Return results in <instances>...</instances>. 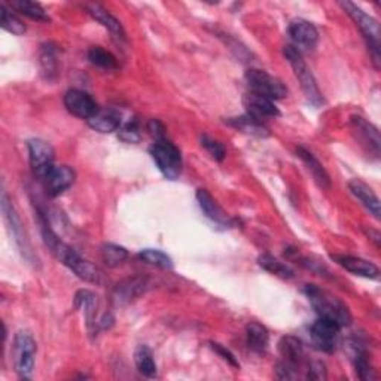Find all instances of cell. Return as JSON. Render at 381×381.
I'll return each instance as SVG.
<instances>
[{
	"instance_id": "cell-1",
	"label": "cell",
	"mask_w": 381,
	"mask_h": 381,
	"mask_svg": "<svg viewBox=\"0 0 381 381\" xmlns=\"http://www.w3.org/2000/svg\"><path fill=\"white\" fill-rule=\"evenodd\" d=\"M42 237L45 245L50 249V252L54 255L55 259L60 263L65 264L69 270H72L79 279L88 282V283H101V272L97 267H94L91 263L85 261L81 255L72 249L69 245L60 238L48 225H42Z\"/></svg>"
},
{
	"instance_id": "cell-2",
	"label": "cell",
	"mask_w": 381,
	"mask_h": 381,
	"mask_svg": "<svg viewBox=\"0 0 381 381\" xmlns=\"http://www.w3.org/2000/svg\"><path fill=\"white\" fill-rule=\"evenodd\" d=\"M304 294L309 298L311 307L319 314V317L331 319L341 328L352 324V313H350L348 307L340 298L331 295L316 285H307L304 287Z\"/></svg>"
},
{
	"instance_id": "cell-3",
	"label": "cell",
	"mask_w": 381,
	"mask_h": 381,
	"mask_svg": "<svg viewBox=\"0 0 381 381\" xmlns=\"http://www.w3.org/2000/svg\"><path fill=\"white\" fill-rule=\"evenodd\" d=\"M285 57L287 58L289 65L292 66L294 73L297 76V79L301 84V88L304 91V94H306L307 100L319 108V106L324 104V97L322 93H320V89L317 87V82L314 79V76L311 73V70L309 69V66L306 65L302 58V54L295 50L292 45H286L285 47Z\"/></svg>"
},
{
	"instance_id": "cell-4",
	"label": "cell",
	"mask_w": 381,
	"mask_h": 381,
	"mask_svg": "<svg viewBox=\"0 0 381 381\" xmlns=\"http://www.w3.org/2000/svg\"><path fill=\"white\" fill-rule=\"evenodd\" d=\"M340 6L346 11L348 17L356 23V26L360 28V32L363 33L365 39L368 40V47L372 53L375 67L378 69V63H380V26H378V21L352 2H340Z\"/></svg>"
},
{
	"instance_id": "cell-5",
	"label": "cell",
	"mask_w": 381,
	"mask_h": 381,
	"mask_svg": "<svg viewBox=\"0 0 381 381\" xmlns=\"http://www.w3.org/2000/svg\"><path fill=\"white\" fill-rule=\"evenodd\" d=\"M150 155L165 179L176 180L180 176L182 155L180 150L170 140H155L150 148Z\"/></svg>"
},
{
	"instance_id": "cell-6",
	"label": "cell",
	"mask_w": 381,
	"mask_h": 381,
	"mask_svg": "<svg viewBox=\"0 0 381 381\" xmlns=\"http://www.w3.org/2000/svg\"><path fill=\"white\" fill-rule=\"evenodd\" d=\"M36 341L33 337L27 332H18L15 335L12 355H13V365L17 374L23 380L32 378L33 368H35V356H36Z\"/></svg>"
},
{
	"instance_id": "cell-7",
	"label": "cell",
	"mask_w": 381,
	"mask_h": 381,
	"mask_svg": "<svg viewBox=\"0 0 381 381\" xmlns=\"http://www.w3.org/2000/svg\"><path fill=\"white\" fill-rule=\"evenodd\" d=\"M246 82L250 87L252 93L264 96L272 101L285 99L287 96L286 85L277 79L276 76H271L264 70L249 69L246 72Z\"/></svg>"
},
{
	"instance_id": "cell-8",
	"label": "cell",
	"mask_w": 381,
	"mask_h": 381,
	"mask_svg": "<svg viewBox=\"0 0 381 381\" xmlns=\"http://www.w3.org/2000/svg\"><path fill=\"white\" fill-rule=\"evenodd\" d=\"M2 211H4V216H5V221L9 226V230L15 238V243H17V246L21 252V255L24 256L26 261L28 264H35L38 263V259H35V255H33V250H32V246H30V241L26 236V231H24V226L17 215V211H15L12 203L9 201V198L6 195V192L4 191L2 192Z\"/></svg>"
},
{
	"instance_id": "cell-9",
	"label": "cell",
	"mask_w": 381,
	"mask_h": 381,
	"mask_svg": "<svg viewBox=\"0 0 381 381\" xmlns=\"http://www.w3.org/2000/svg\"><path fill=\"white\" fill-rule=\"evenodd\" d=\"M27 148H28V158H30V165H32V170L35 176L39 180H42L54 167L55 152L48 142H45L42 139L28 140Z\"/></svg>"
},
{
	"instance_id": "cell-10",
	"label": "cell",
	"mask_w": 381,
	"mask_h": 381,
	"mask_svg": "<svg viewBox=\"0 0 381 381\" xmlns=\"http://www.w3.org/2000/svg\"><path fill=\"white\" fill-rule=\"evenodd\" d=\"M341 331V326L335 324L331 319L319 317L317 322L313 324L310 333L314 346L322 350L325 353H332L337 348L338 343V333Z\"/></svg>"
},
{
	"instance_id": "cell-11",
	"label": "cell",
	"mask_w": 381,
	"mask_h": 381,
	"mask_svg": "<svg viewBox=\"0 0 381 381\" xmlns=\"http://www.w3.org/2000/svg\"><path fill=\"white\" fill-rule=\"evenodd\" d=\"M287 35L292 40V47L301 54L304 51H313L319 42V32L313 23L307 20H294L287 27Z\"/></svg>"
},
{
	"instance_id": "cell-12",
	"label": "cell",
	"mask_w": 381,
	"mask_h": 381,
	"mask_svg": "<svg viewBox=\"0 0 381 381\" xmlns=\"http://www.w3.org/2000/svg\"><path fill=\"white\" fill-rule=\"evenodd\" d=\"M65 106L72 115L87 121L100 109L96 100L81 89H69L65 96Z\"/></svg>"
},
{
	"instance_id": "cell-13",
	"label": "cell",
	"mask_w": 381,
	"mask_h": 381,
	"mask_svg": "<svg viewBox=\"0 0 381 381\" xmlns=\"http://www.w3.org/2000/svg\"><path fill=\"white\" fill-rule=\"evenodd\" d=\"M74 170L67 165H54L40 182L43 184L45 189H47L48 195L58 197L65 191H67L74 184Z\"/></svg>"
},
{
	"instance_id": "cell-14",
	"label": "cell",
	"mask_w": 381,
	"mask_h": 381,
	"mask_svg": "<svg viewBox=\"0 0 381 381\" xmlns=\"http://www.w3.org/2000/svg\"><path fill=\"white\" fill-rule=\"evenodd\" d=\"M149 287V279L146 277H130L116 285L114 291V302L116 306H126V304L131 302L137 297L146 292Z\"/></svg>"
},
{
	"instance_id": "cell-15",
	"label": "cell",
	"mask_w": 381,
	"mask_h": 381,
	"mask_svg": "<svg viewBox=\"0 0 381 381\" xmlns=\"http://www.w3.org/2000/svg\"><path fill=\"white\" fill-rule=\"evenodd\" d=\"M332 259L337 263L340 267L347 270L348 272H353L356 276L367 277V279H377L380 270L377 265L367 261V259H362L358 256H350V255H332Z\"/></svg>"
},
{
	"instance_id": "cell-16",
	"label": "cell",
	"mask_w": 381,
	"mask_h": 381,
	"mask_svg": "<svg viewBox=\"0 0 381 381\" xmlns=\"http://www.w3.org/2000/svg\"><path fill=\"white\" fill-rule=\"evenodd\" d=\"M352 130L363 146H367L375 157L380 155V133L375 126L362 116H353Z\"/></svg>"
},
{
	"instance_id": "cell-17",
	"label": "cell",
	"mask_w": 381,
	"mask_h": 381,
	"mask_svg": "<svg viewBox=\"0 0 381 381\" xmlns=\"http://www.w3.org/2000/svg\"><path fill=\"white\" fill-rule=\"evenodd\" d=\"M243 104L248 111V115H252L258 119H265V118H276L280 115V111L272 100L259 96L255 93L246 94L243 99Z\"/></svg>"
},
{
	"instance_id": "cell-18",
	"label": "cell",
	"mask_w": 381,
	"mask_h": 381,
	"mask_svg": "<svg viewBox=\"0 0 381 381\" xmlns=\"http://www.w3.org/2000/svg\"><path fill=\"white\" fill-rule=\"evenodd\" d=\"M348 189L350 192H352L359 203L367 209L371 215L375 218V219H380V213H381V209H380V200L378 197L374 194V191L365 184V182L359 180V179H353L348 182Z\"/></svg>"
},
{
	"instance_id": "cell-19",
	"label": "cell",
	"mask_w": 381,
	"mask_h": 381,
	"mask_svg": "<svg viewBox=\"0 0 381 381\" xmlns=\"http://www.w3.org/2000/svg\"><path fill=\"white\" fill-rule=\"evenodd\" d=\"M197 201L198 204H200V209L203 210L204 215L211 222H215L216 225H221V226H226V228L231 226V219L228 218V215H225V211L215 201V198H213L206 189L197 191Z\"/></svg>"
},
{
	"instance_id": "cell-20",
	"label": "cell",
	"mask_w": 381,
	"mask_h": 381,
	"mask_svg": "<svg viewBox=\"0 0 381 381\" xmlns=\"http://www.w3.org/2000/svg\"><path fill=\"white\" fill-rule=\"evenodd\" d=\"M87 11L96 21L108 28L114 38H116L118 40H126V30L123 24H121L108 9H104L99 4H91L87 5Z\"/></svg>"
},
{
	"instance_id": "cell-21",
	"label": "cell",
	"mask_w": 381,
	"mask_h": 381,
	"mask_svg": "<svg viewBox=\"0 0 381 381\" xmlns=\"http://www.w3.org/2000/svg\"><path fill=\"white\" fill-rule=\"evenodd\" d=\"M74 306L78 310L82 311L85 320H87V326L89 329H97V309H99V299L97 295L91 291H79L74 297Z\"/></svg>"
},
{
	"instance_id": "cell-22",
	"label": "cell",
	"mask_w": 381,
	"mask_h": 381,
	"mask_svg": "<svg viewBox=\"0 0 381 381\" xmlns=\"http://www.w3.org/2000/svg\"><path fill=\"white\" fill-rule=\"evenodd\" d=\"M88 126L103 134L114 133L121 128V115L114 109H99L88 119Z\"/></svg>"
},
{
	"instance_id": "cell-23",
	"label": "cell",
	"mask_w": 381,
	"mask_h": 381,
	"mask_svg": "<svg viewBox=\"0 0 381 381\" xmlns=\"http://www.w3.org/2000/svg\"><path fill=\"white\" fill-rule=\"evenodd\" d=\"M297 155L301 158V161L307 165L309 172L313 175L314 180L317 182V185L324 189H329L331 188V179L329 175L326 173V170L324 169V165L319 162V160L311 154L310 150H307L306 148H297Z\"/></svg>"
},
{
	"instance_id": "cell-24",
	"label": "cell",
	"mask_w": 381,
	"mask_h": 381,
	"mask_svg": "<svg viewBox=\"0 0 381 381\" xmlns=\"http://www.w3.org/2000/svg\"><path fill=\"white\" fill-rule=\"evenodd\" d=\"M228 124L231 127H234L236 130L246 133L255 137H267L270 134L267 126L263 123L261 119H258L252 115H241V116H236V118H230L226 121Z\"/></svg>"
},
{
	"instance_id": "cell-25",
	"label": "cell",
	"mask_w": 381,
	"mask_h": 381,
	"mask_svg": "<svg viewBox=\"0 0 381 381\" xmlns=\"http://www.w3.org/2000/svg\"><path fill=\"white\" fill-rule=\"evenodd\" d=\"M246 340H248V347L252 350V352L263 355L268 348L270 333L265 326L259 325L256 322H250L246 326Z\"/></svg>"
},
{
	"instance_id": "cell-26",
	"label": "cell",
	"mask_w": 381,
	"mask_h": 381,
	"mask_svg": "<svg viewBox=\"0 0 381 381\" xmlns=\"http://www.w3.org/2000/svg\"><path fill=\"white\" fill-rule=\"evenodd\" d=\"M279 352L283 358V362L291 365V367H299V363L304 358V347L302 343L295 337H283L279 341Z\"/></svg>"
},
{
	"instance_id": "cell-27",
	"label": "cell",
	"mask_w": 381,
	"mask_h": 381,
	"mask_svg": "<svg viewBox=\"0 0 381 381\" xmlns=\"http://www.w3.org/2000/svg\"><path fill=\"white\" fill-rule=\"evenodd\" d=\"M134 362L137 370L145 377H157V363L154 360V355H152V350L148 346H139L136 348Z\"/></svg>"
},
{
	"instance_id": "cell-28",
	"label": "cell",
	"mask_w": 381,
	"mask_h": 381,
	"mask_svg": "<svg viewBox=\"0 0 381 381\" xmlns=\"http://www.w3.org/2000/svg\"><path fill=\"white\" fill-rule=\"evenodd\" d=\"M258 263L265 271L274 274V276H279L282 279L289 280V279H294V276H295V272H294V270L291 267L286 265L285 263L279 261L277 258H274V256H271L268 253L259 256Z\"/></svg>"
},
{
	"instance_id": "cell-29",
	"label": "cell",
	"mask_w": 381,
	"mask_h": 381,
	"mask_svg": "<svg viewBox=\"0 0 381 381\" xmlns=\"http://www.w3.org/2000/svg\"><path fill=\"white\" fill-rule=\"evenodd\" d=\"M11 6H12V9H17L23 15H26V17L32 18L35 21H40V23L50 21L48 12L36 2H30V0H13Z\"/></svg>"
},
{
	"instance_id": "cell-30",
	"label": "cell",
	"mask_w": 381,
	"mask_h": 381,
	"mask_svg": "<svg viewBox=\"0 0 381 381\" xmlns=\"http://www.w3.org/2000/svg\"><path fill=\"white\" fill-rule=\"evenodd\" d=\"M40 67H42V74L45 79H54L57 76L58 70V62H57V51L55 47H53L51 43L42 47L40 53Z\"/></svg>"
},
{
	"instance_id": "cell-31",
	"label": "cell",
	"mask_w": 381,
	"mask_h": 381,
	"mask_svg": "<svg viewBox=\"0 0 381 381\" xmlns=\"http://www.w3.org/2000/svg\"><path fill=\"white\" fill-rule=\"evenodd\" d=\"M88 60H89L91 65H94V66L104 69V70H116L118 69L116 57L112 53L103 50L101 47L91 48L88 51Z\"/></svg>"
},
{
	"instance_id": "cell-32",
	"label": "cell",
	"mask_w": 381,
	"mask_h": 381,
	"mask_svg": "<svg viewBox=\"0 0 381 381\" xmlns=\"http://www.w3.org/2000/svg\"><path fill=\"white\" fill-rule=\"evenodd\" d=\"M353 360H355V368L359 377L365 381H371L375 378V372L371 367V363L368 360V355L359 344L353 346Z\"/></svg>"
},
{
	"instance_id": "cell-33",
	"label": "cell",
	"mask_w": 381,
	"mask_h": 381,
	"mask_svg": "<svg viewBox=\"0 0 381 381\" xmlns=\"http://www.w3.org/2000/svg\"><path fill=\"white\" fill-rule=\"evenodd\" d=\"M137 256H139L140 261H143L149 265H154V267H158L162 270H172L173 268L172 258L158 249H145Z\"/></svg>"
},
{
	"instance_id": "cell-34",
	"label": "cell",
	"mask_w": 381,
	"mask_h": 381,
	"mask_svg": "<svg viewBox=\"0 0 381 381\" xmlns=\"http://www.w3.org/2000/svg\"><path fill=\"white\" fill-rule=\"evenodd\" d=\"M101 258L106 265L115 268L126 261V259L128 258V252L123 246L112 245V243H109V245H104L101 248Z\"/></svg>"
},
{
	"instance_id": "cell-35",
	"label": "cell",
	"mask_w": 381,
	"mask_h": 381,
	"mask_svg": "<svg viewBox=\"0 0 381 381\" xmlns=\"http://www.w3.org/2000/svg\"><path fill=\"white\" fill-rule=\"evenodd\" d=\"M0 12H2V20H0V24H2V28L6 30V32L15 35V36H21L26 33V26L23 21L15 17V15L5 6H0Z\"/></svg>"
},
{
	"instance_id": "cell-36",
	"label": "cell",
	"mask_w": 381,
	"mask_h": 381,
	"mask_svg": "<svg viewBox=\"0 0 381 381\" xmlns=\"http://www.w3.org/2000/svg\"><path fill=\"white\" fill-rule=\"evenodd\" d=\"M201 146L209 152L213 160L223 161V158L226 155V150L222 146V143H219L218 140L211 139V137L204 134V136H201Z\"/></svg>"
},
{
	"instance_id": "cell-37",
	"label": "cell",
	"mask_w": 381,
	"mask_h": 381,
	"mask_svg": "<svg viewBox=\"0 0 381 381\" xmlns=\"http://www.w3.org/2000/svg\"><path fill=\"white\" fill-rule=\"evenodd\" d=\"M119 137L124 142L128 143H137L140 140V133H139V126H137L136 121H130L128 124H126L123 128L119 130Z\"/></svg>"
},
{
	"instance_id": "cell-38",
	"label": "cell",
	"mask_w": 381,
	"mask_h": 381,
	"mask_svg": "<svg viewBox=\"0 0 381 381\" xmlns=\"http://www.w3.org/2000/svg\"><path fill=\"white\" fill-rule=\"evenodd\" d=\"M307 378L309 380H326L328 374H326L325 363L319 362V360L311 362L310 367H309V371H307Z\"/></svg>"
},
{
	"instance_id": "cell-39",
	"label": "cell",
	"mask_w": 381,
	"mask_h": 381,
	"mask_svg": "<svg viewBox=\"0 0 381 381\" xmlns=\"http://www.w3.org/2000/svg\"><path fill=\"white\" fill-rule=\"evenodd\" d=\"M211 348L215 350V352H216L219 356H222L223 360H226L228 363L233 365L234 368H238V367H240V363H238V360L236 359V356L230 352V350L225 348L223 346H221V344H218V343H211Z\"/></svg>"
},
{
	"instance_id": "cell-40",
	"label": "cell",
	"mask_w": 381,
	"mask_h": 381,
	"mask_svg": "<svg viewBox=\"0 0 381 381\" xmlns=\"http://www.w3.org/2000/svg\"><path fill=\"white\" fill-rule=\"evenodd\" d=\"M148 131L152 137H155V140H162L165 139V128L160 123L158 119H150L148 124Z\"/></svg>"
},
{
	"instance_id": "cell-41",
	"label": "cell",
	"mask_w": 381,
	"mask_h": 381,
	"mask_svg": "<svg viewBox=\"0 0 381 381\" xmlns=\"http://www.w3.org/2000/svg\"><path fill=\"white\" fill-rule=\"evenodd\" d=\"M365 233H367V236L375 243V246L380 248V233L377 230H371V228H370V230L365 231Z\"/></svg>"
}]
</instances>
